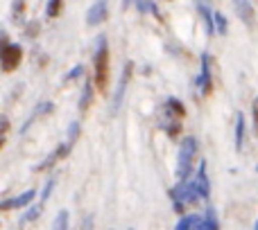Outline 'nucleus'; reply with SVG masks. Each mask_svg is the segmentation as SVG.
I'll return each mask as SVG.
<instances>
[{
	"label": "nucleus",
	"mask_w": 258,
	"mask_h": 230,
	"mask_svg": "<svg viewBox=\"0 0 258 230\" xmlns=\"http://www.w3.org/2000/svg\"><path fill=\"white\" fill-rule=\"evenodd\" d=\"M93 70H95V84L104 93L109 88V45H107V36L102 34L95 39Z\"/></svg>",
	"instance_id": "obj_1"
},
{
	"label": "nucleus",
	"mask_w": 258,
	"mask_h": 230,
	"mask_svg": "<svg viewBox=\"0 0 258 230\" xmlns=\"http://www.w3.org/2000/svg\"><path fill=\"white\" fill-rule=\"evenodd\" d=\"M195 156H197V140L192 136H186L181 140V147H179V158H177V178L181 183L190 176Z\"/></svg>",
	"instance_id": "obj_2"
},
{
	"label": "nucleus",
	"mask_w": 258,
	"mask_h": 230,
	"mask_svg": "<svg viewBox=\"0 0 258 230\" xmlns=\"http://www.w3.org/2000/svg\"><path fill=\"white\" fill-rule=\"evenodd\" d=\"M170 196L174 199V210H177V212H181L188 203H192V201L200 199V192H197V187H195V181H192V183L183 181L181 185H177L172 192H170Z\"/></svg>",
	"instance_id": "obj_3"
},
{
	"label": "nucleus",
	"mask_w": 258,
	"mask_h": 230,
	"mask_svg": "<svg viewBox=\"0 0 258 230\" xmlns=\"http://www.w3.org/2000/svg\"><path fill=\"white\" fill-rule=\"evenodd\" d=\"M200 75H197V81H195V88L197 93L204 97V95L211 93V88H213V72H211V54L204 52L200 59Z\"/></svg>",
	"instance_id": "obj_4"
},
{
	"label": "nucleus",
	"mask_w": 258,
	"mask_h": 230,
	"mask_svg": "<svg viewBox=\"0 0 258 230\" xmlns=\"http://www.w3.org/2000/svg\"><path fill=\"white\" fill-rule=\"evenodd\" d=\"M23 59V48L16 43H3V52H0V61H3V70L5 72H14L18 66H21Z\"/></svg>",
	"instance_id": "obj_5"
},
{
	"label": "nucleus",
	"mask_w": 258,
	"mask_h": 230,
	"mask_svg": "<svg viewBox=\"0 0 258 230\" xmlns=\"http://www.w3.org/2000/svg\"><path fill=\"white\" fill-rule=\"evenodd\" d=\"M73 147H75V140H71V138H68V140L63 142V145H59L57 149H54L52 154H50L48 158H45L41 165H36L34 169H36V172H41V169H50V167H54V165H57L59 160H63L68 154H71V149H73Z\"/></svg>",
	"instance_id": "obj_6"
},
{
	"label": "nucleus",
	"mask_w": 258,
	"mask_h": 230,
	"mask_svg": "<svg viewBox=\"0 0 258 230\" xmlns=\"http://www.w3.org/2000/svg\"><path fill=\"white\" fill-rule=\"evenodd\" d=\"M132 72H134V63L127 61L125 68H122V75H120V81H118V88H116V95H113V104H111V111L116 113L118 106H120L122 97H125V88L129 84V79H132Z\"/></svg>",
	"instance_id": "obj_7"
},
{
	"label": "nucleus",
	"mask_w": 258,
	"mask_h": 230,
	"mask_svg": "<svg viewBox=\"0 0 258 230\" xmlns=\"http://www.w3.org/2000/svg\"><path fill=\"white\" fill-rule=\"evenodd\" d=\"M233 9H236L238 18H240L247 27L256 25V14H254V7H251L249 0H233Z\"/></svg>",
	"instance_id": "obj_8"
},
{
	"label": "nucleus",
	"mask_w": 258,
	"mask_h": 230,
	"mask_svg": "<svg viewBox=\"0 0 258 230\" xmlns=\"http://www.w3.org/2000/svg\"><path fill=\"white\" fill-rule=\"evenodd\" d=\"M34 196H36L34 190H27V192H23V194L14 196V199L3 201V203H0V210H14V208H25V205H32Z\"/></svg>",
	"instance_id": "obj_9"
},
{
	"label": "nucleus",
	"mask_w": 258,
	"mask_h": 230,
	"mask_svg": "<svg viewBox=\"0 0 258 230\" xmlns=\"http://www.w3.org/2000/svg\"><path fill=\"white\" fill-rule=\"evenodd\" d=\"M107 16H109L107 3H104V0H98V3L86 12V23H89V25H100V23L107 21Z\"/></svg>",
	"instance_id": "obj_10"
},
{
	"label": "nucleus",
	"mask_w": 258,
	"mask_h": 230,
	"mask_svg": "<svg viewBox=\"0 0 258 230\" xmlns=\"http://www.w3.org/2000/svg\"><path fill=\"white\" fill-rule=\"evenodd\" d=\"M195 187H197V192H200V199H209L211 183H209V174H206V160L200 163V172H197V178H195Z\"/></svg>",
	"instance_id": "obj_11"
},
{
	"label": "nucleus",
	"mask_w": 258,
	"mask_h": 230,
	"mask_svg": "<svg viewBox=\"0 0 258 230\" xmlns=\"http://www.w3.org/2000/svg\"><path fill=\"white\" fill-rule=\"evenodd\" d=\"M197 12H200L202 21H204L206 34H209V36H213V32H215V21H213V14H211L209 0H197Z\"/></svg>",
	"instance_id": "obj_12"
},
{
	"label": "nucleus",
	"mask_w": 258,
	"mask_h": 230,
	"mask_svg": "<svg viewBox=\"0 0 258 230\" xmlns=\"http://www.w3.org/2000/svg\"><path fill=\"white\" fill-rule=\"evenodd\" d=\"M43 205H45V201H39V203H36V205H32V208L27 210V212L21 217V221H18V226H25V223H30V221H36V219L41 217V212H43Z\"/></svg>",
	"instance_id": "obj_13"
},
{
	"label": "nucleus",
	"mask_w": 258,
	"mask_h": 230,
	"mask_svg": "<svg viewBox=\"0 0 258 230\" xmlns=\"http://www.w3.org/2000/svg\"><path fill=\"white\" fill-rule=\"evenodd\" d=\"M195 230H220L218 226V217H215V210L209 208V212H206V217L200 221V226H197Z\"/></svg>",
	"instance_id": "obj_14"
},
{
	"label": "nucleus",
	"mask_w": 258,
	"mask_h": 230,
	"mask_svg": "<svg viewBox=\"0 0 258 230\" xmlns=\"http://www.w3.org/2000/svg\"><path fill=\"white\" fill-rule=\"evenodd\" d=\"M200 221H202V219L197 217V214H188V217L179 219V223L174 226V230H192V228L200 226Z\"/></svg>",
	"instance_id": "obj_15"
},
{
	"label": "nucleus",
	"mask_w": 258,
	"mask_h": 230,
	"mask_svg": "<svg viewBox=\"0 0 258 230\" xmlns=\"http://www.w3.org/2000/svg\"><path fill=\"white\" fill-rule=\"evenodd\" d=\"M54 111V106L50 102H43V104H39V106L32 111V115H30V120L25 122V127H23V131H27V127H30L32 122H34V118H39V115H43V113H52Z\"/></svg>",
	"instance_id": "obj_16"
},
{
	"label": "nucleus",
	"mask_w": 258,
	"mask_h": 230,
	"mask_svg": "<svg viewBox=\"0 0 258 230\" xmlns=\"http://www.w3.org/2000/svg\"><path fill=\"white\" fill-rule=\"evenodd\" d=\"M242 138H245V118L242 113H236V149H242Z\"/></svg>",
	"instance_id": "obj_17"
},
{
	"label": "nucleus",
	"mask_w": 258,
	"mask_h": 230,
	"mask_svg": "<svg viewBox=\"0 0 258 230\" xmlns=\"http://www.w3.org/2000/svg\"><path fill=\"white\" fill-rule=\"evenodd\" d=\"M91 99H93V86H91V81H86L84 88H82V99H80V111H82V113L89 108Z\"/></svg>",
	"instance_id": "obj_18"
},
{
	"label": "nucleus",
	"mask_w": 258,
	"mask_h": 230,
	"mask_svg": "<svg viewBox=\"0 0 258 230\" xmlns=\"http://www.w3.org/2000/svg\"><path fill=\"white\" fill-rule=\"evenodd\" d=\"M165 108H168V111H172L174 115H179V118H183V115H186V108H183V104L179 102V99H174V97L165 99Z\"/></svg>",
	"instance_id": "obj_19"
},
{
	"label": "nucleus",
	"mask_w": 258,
	"mask_h": 230,
	"mask_svg": "<svg viewBox=\"0 0 258 230\" xmlns=\"http://www.w3.org/2000/svg\"><path fill=\"white\" fill-rule=\"evenodd\" d=\"M68 223H71V217H68V210H61V212L57 214V219H54L52 230H68Z\"/></svg>",
	"instance_id": "obj_20"
},
{
	"label": "nucleus",
	"mask_w": 258,
	"mask_h": 230,
	"mask_svg": "<svg viewBox=\"0 0 258 230\" xmlns=\"http://www.w3.org/2000/svg\"><path fill=\"white\" fill-rule=\"evenodd\" d=\"M213 21H215V30H218V34H227L229 32V27H227V18H224V14L222 12H215L213 14Z\"/></svg>",
	"instance_id": "obj_21"
},
{
	"label": "nucleus",
	"mask_w": 258,
	"mask_h": 230,
	"mask_svg": "<svg viewBox=\"0 0 258 230\" xmlns=\"http://www.w3.org/2000/svg\"><path fill=\"white\" fill-rule=\"evenodd\" d=\"M59 9H61V0H50L48 3V9H45V16L48 18H54L59 14Z\"/></svg>",
	"instance_id": "obj_22"
},
{
	"label": "nucleus",
	"mask_w": 258,
	"mask_h": 230,
	"mask_svg": "<svg viewBox=\"0 0 258 230\" xmlns=\"http://www.w3.org/2000/svg\"><path fill=\"white\" fill-rule=\"evenodd\" d=\"M136 5H138V9H141L143 14L150 12V14H156V16H159V12H156V5L150 3V0H136Z\"/></svg>",
	"instance_id": "obj_23"
},
{
	"label": "nucleus",
	"mask_w": 258,
	"mask_h": 230,
	"mask_svg": "<svg viewBox=\"0 0 258 230\" xmlns=\"http://www.w3.org/2000/svg\"><path fill=\"white\" fill-rule=\"evenodd\" d=\"M82 75H84V66H75V68H73V70L66 75V79L73 81V79H77V77H82Z\"/></svg>",
	"instance_id": "obj_24"
},
{
	"label": "nucleus",
	"mask_w": 258,
	"mask_h": 230,
	"mask_svg": "<svg viewBox=\"0 0 258 230\" xmlns=\"http://www.w3.org/2000/svg\"><path fill=\"white\" fill-rule=\"evenodd\" d=\"M52 187H54V178H48V183H45V187H43V194H41V201H48L50 199Z\"/></svg>",
	"instance_id": "obj_25"
},
{
	"label": "nucleus",
	"mask_w": 258,
	"mask_h": 230,
	"mask_svg": "<svg viewBox=\"0 0 258 230\" xmlns=\"http://www.w3.org/2000/svg\"><path fill=\"white\" fill-rule=\"evenodd\" d=\"M251 115H254V131L258 136V97L254 99V104H251Z\"/></svg>",
	"instance_id": "obj_26"
},
{
	"label": "nucleus",
	"mask_w": 258,
	"mask_h": 230,
	"mask_svg": "<svg viewBox=\"0 0 258 230\" xmlns=\"http://www.w3.org/2000/svg\"><path fill=\"white\" fill-rule=\"evenodd\" d=\"M23 5H25L23 0H14V18H18L23 14Z\"/></svg>",
	"instance_id": "obj_27"
},
{
	"label": "nucleus",
	"mask_w": 258,
	"mask_h": 230,
	"mask_svg": "<svg viewBox=\"0 0 258 230\" xmlns=\"http://www.w3.org/2000/svg\"><path fill=\"white\" fill-rule=\"evenodd\" d=\"M256 230H258V221H256Z\"/></svg>",
	"instance_id": "obj_28"
},
{
	"label": "nucleus",
	"mask_w": 258,
	"mask_h": 230,
	"mask_svg": "<svg viewBox=\"0 0 258 230\" xmlns=\"http://www.w3.org/2000/svg\"><path fill=\"white\" fill-rule=\"evenodd\" d=\"M256 172H258V165H256Z\"/></svg>",
	"instance_id": "obj_29"
},
{
	"label": "nucleus",
	"mask_w": 258,
	"mask_h": 230,
	"mask_svg": "<svg viewBox=\"0 0 258 230\" xmlns=\"http://www.w3.org/2000/svg\"><path fill=\"white\" fill-rule=\"evenodd\" d=\"M129 230H132V228H129Z\"/></svg>",
	"instance_id": "obj_30"
}]
</instances>
